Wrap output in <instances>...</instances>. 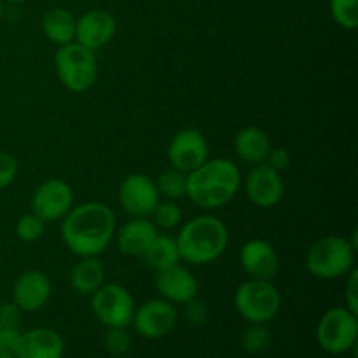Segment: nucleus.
Segmentation results:
<instances>
[{
	"label": "nucleus",
	"instance_id": "4468645a",
	"mask_svg": "<svg viewBox=\"0 0 358 358\" xmlns=\"http://www.w3.org/2000/svg\"><path fill=\"white\" fill-rule=\"evenodd\" d=\"M154 285H156L161 299L168 301L171 304L189 303V301L196 299L199 290L196 276L187 268L180 266V262L166 269H161V271H156Z\"/></svg>",
	"mask_w": 358,
	"mask_h": 358
},
{
	"label": "nucleus",
	"instance_id": "412c9836",
	"mask_svg": "<svg viewBox=\"0 0 358 358\" xmlns=\"http://www.w3.org/2000/svg\"><path fill=\"white\" fill-rule=\"evenodd\" d=\"M105 283V268L98 257H80L70 271V285L80 296H91Z\"/></svg>",
	"mask_w": 358,
	"mask_h": 358
},
{
	"label": "nucleus",
	"instance_id": "a878e982",
	"mask_svg": "<svg viewBox=\"0 0 358 358\" xmlns=\"http://www.w3.org/2000/svg\"><path fill=\"white\" fill-rule=\"evenodd\" d=\"M331 14L339 27L355 30L358 27V0H331Z\"/></svg>",
	"mask_w": 358,
	"mask_h": 358
},
{
	"label": "nucleus",
	"instance_id": "9b49d317",
	"mask_svg": "<svg viewBox=\"0 0 358 358\" xmlns=\"http://www.w3.org/2000/svg\"><path fill=\"white\" fill-rule=\"evenodd\" d=\"M161 201L156 182L143 173H131L119 185V203L131 217L150 219L154 208Z\"/></svg>",
	"mask_w": 358,
	"mask_h": 358
},
{
	"label": "nucleus",
	"instance_id": "c85d7f7f",
	"mask_svg": "<svg viewBox=\"0 0 358 358\" xmlns=\"http://www.w3.org/2000/svg\"><path fill=\"white\" fill-rule=\"evenodd\" d=\"M103 345L107 352L112 353V355H124L131 348V336H129V332L124 327L107 329Z\"/></svg>",
	"mask_w": 358,
	"mask_h": 358
},
{
	"label": "nucleus",
	"instance_id": "0eeeda50",
	"mask_svg": "<svg viewBox=\"0 0 358 358\" xmlns=\"http://www.w3.org/2000/svg\"><path fill=\"white\" fill-rule=\"evenodd\" d=\"M358 315L346 306L331 308L317 325V341L324 352L343 355L357 346Z\"/></svg>",
	"mask_w": 358,
	"mask_h": 358
},
{
	"label": "nucleus",
	"instance_id": "f704fd0d",
	"mask_svg": "<svg viewBox=\"0 0 358 358\" xmlns=\"http://www.w3.org/2000/svg\"><path fill=\"white\" fill-rule=\"evenodd\" d=\"M266 163L271 164L275 170L280 171V170H283V168L289 166L290 156L285 149H271V152H269L268 161H266Z\"/></svg>",
	"mask_w": 358,
	"mask_h": 358
},
{
	"label": "nucleus",
	"instance_id": "6ab92c4d",
	"mask_svg": "<svg viewBox=\"0 0 358 358\" xmlns=\"http://www.w3.org/2000/svg\"><path fill=\"white\" fill-rule=\"evenodd\" d=\"M156 224L145 217H133L117 233V247L124 255L142 257L157 236Z\"/></svg>",
	"mask_w": 358,
	"mask_h": 358
},
{
	"label": "nucleus",
	"instance_id": "72a5a7b5",
	"mask_svg": "<svg viewBox=\"0 0 358 358\" xmlns=\"http://www.w3.org/2000/svg\"><path fill=\"white\" fill-rule=\"evenodd\" d=\"M20 334V329L2 327V325H0V352H13Z\"/></svg>",
	"mask_w": 358,
	"mask_h": 358
},
{
	"label": "nucleus",
	"instance_id": "f257e3e1",
	"mask_svg": "<svg viewBox=\"0 0 358 358\" xmlns=\"http://www.w3.org/2000/svg\"><path fill=\"white\" fill-rule=\"evenodd\" d=\"M115 234V213L100 201L72 206L62 219V240L79 257H98Z\"/></svg>",
	"mask_w": 358,
	"mask_h": 358
},
{
	"label": "nucleus",
	"instance_id": "6e6552de",
	"mask_svg": "<svg viewBox=\"0 0 358 358\" xmlns=\"http://www.w3.org/2000/svg\"><path fill=\"white\" fill-rule=\"evenodd\" d=\"M91 310L100 324L107 329L131 325L135 315V299L126 287L119 283H103L91 294Z\"/></svg>",
	"mask_w": 358,
	"mask_h": 358
},
{
	"label": "nucleus",
	"instance_id": "7c9ffc66",
	"mask_svg": "<svg viewBox=\"0 0 358 358\" xmlns=\"http://www.w3.org/2000/svg\"><path fill=\"white\" fill-rule=\"evenodd\" d=\"M21 315L23 311L20 310L16 303H2L0 304V325L2 327H10V329H20L21 324Z\"/></svg>",
	"mask_w": 358,
	"mask_h": 358
},
{
	"label": "nucleus",
	"instance_id": "dca6fc26",
	"mask_svg": "<svg viewBox=\"0 0 358 358\" xmlns=\"http://www.w3.org/2000/svg\"><path fill=\"white\" fill-rule=\"evenodd\" d=\"M115 17L103 9H93L84 13L76 21V42L84 48L96 51L114 38Z\"/></svg>",
	"mask_w": 358,
	"mask_h": 358
},
{
	"label": "nucleus",
	"instance_id": "20e7f679",
	"mask_svg": "<svg viewBox=\"0 0 358 358\" xmlns=\"http://www.w3.org/2000/svg\"><path fill=\"white\" fill-rule=\"evenodd\" d=\"M357 243L345 236H324L306 254V269L318 280H338L355 268Z\"/></svg>",
	"mask_w": 358,
	"mask_h": 358
},
{
	"label": "nucleus",
	"instance_id": "393cba45",
	"mask_svg": "<svg viewBox=\"0 0 358 358\" xmlns=\"http://www.w3.org/2000/svg\"><path fill=\"white\" fill-rule=\"evenodd\" d=\"M273 336L269 331L268 324H252V327H248L243 332V338H241V346L247 353L252 355H259V353L266 352V350L271 346Z\"/></svg>",
	"mask_w": 358,
	"mask_h": 358
},
{
	"label": "nucleus",
	"instance_id": "aec40b11",
	"mask_svg": "<svg viewBox=\"0 0 358 358\" xmlns=\"http://www.w3.org/2000/svg\"><path fill=\"white\" fill-rule=\"evenodd\" d=\"M271 149L273 145L268 133L255 126L243 128L234 138V150L238 157L248 164L266 163Z\"/></svg>",
	"mask_w": 358,
	"mask_h": 358
},
{
	"label": "nucleus",
	"instance_id": "9d476101",
	"mask_svg": "<svg viewBox=\"0 0 358 358\" xmlns=\"http://www.w3.org/2000/svg\"><path fill=\"white\" fill-rule=\"evenodd\" d=\"M178 320L175 304L164 299H150L135 308L131 325L143 339H161L170 334Z\"/></svg>",
	"mask_w": 358,
	"mask_h": 358
},
{
	"label": "nucleus",
	"instance_id": "b1692460",
	"mask_svg": "<svg viewBox=\"0 0 358 358\" xmlns=\"http://www.w3.org/2000/svg\"><path fill=\"white\" fill-rule=\"evenodd\" d=\"M156 187L159 196L171 199V201H177V199L184 198L187 194V173L175 170V168L163 171L157 177Z\"/></svg>",
	"mask_w": 358,
	"mask_h": 358
},
{
	"label": "nucleus",
	"instance_id": "2f4dec72",
	"mask_svg": "<svg viewBox=\"0 0 358 358\" xmlns=\"http://www.w3.org/2000/svg\"><path fill=\"white\" fill-rule=\"evenodd\" d=\"M345 306L358 315V271L355 268L348 273V282L345 290Z\"/></svg>",
	"mask_w": 358,
	"mask_h": 358
},
{
	"label": "nucleus",
	"instance_id": "473e14b6",
	"mask_svg": "<svg viewBox=\"0 0 358 358\" xmlns=\"http://www.w3.org/2000/svg\"><path fill=\"white\" fill-rule=\"evenodd\" d=\"M185 318H187L189 324L201 325L208 318V310H206V306L203 303L192 299L189 303H185Z\"/></svg>",
	"mask_w": 358,
	"mask_h": 358
},
{
	"label": "nucleus",
	"instance_id": "c9c22d12",
	"mask_svg": "<svg viewBox=\"0 0 358 358\" xmlns=\"http://www.w3.org/2000/svg\"><path fill=\"white\" fill-rule=\"evenodd\" d=\"M0 358H16L13 352H0Z\"/></svg>",
	"mask_w": 358,
	"mask_h": 358
},
{
	"label": "nucleus",
	"instance_id": "423d86ee",
	"mask_svg": "<svg viewBox=\"0 0 358 358\" xmlns=\"http://www.w3.org/2000/svg\"><path fill=\"white\" fill-rule=\"evenodd\" d=\"M234 306L250 324H269L280 313L282 296L271 282L248 278L234 292Z\"/></svg>",
	"mask_w": 358,
	"mask_h": 358
},
{
	"label": "nucleus",
	"instance_id": "c756f323",
	"mask_svg": "<svg viewBox=\"0 0 358 358\" xmlns=\"http://www.w3.org/2000/svg\"><path fill=\"white\" fill-rule=\"evenodd\" d=\"M17 175V161L6 150H0V189L9 187Z\"/></svg>",
	"mask_w": 358,
	"mask_h": 358
},
{
	"label": "nucleus",
	"instance_id": "39448f33",
	"mask_svg": "<svg viewBox=\"0 0 358 358\" xmlns=\"http://www.w3.org/2000/svg\"><path fill=\"white\" fill-rule=\"evenodd\" d=\"M56 72L63 86L72 93H84L91 90L98 79V62L94 51L77 44L59 45L55 56Z\"/></svg>",
	"mask_w": 358,
	"mask_h": 358
},
{
	"label": "nucleus",
	"instance_id": "7ed1b4c3",
	"mask_svg": "<svg viewBox=\"0 0 358 358\" xmlns=\"http://www.w3.org/2000/svg\"><path fill=\"white\" fill-rule=\"evenodd\" d=\"M175 241L180 261L203 266L217 261L226 252L229 233L219 217L199 215L182 226Z\"/></svg>",
	"mask_w": 358,
	"mask_h": 358
},
{
	"label": "nucleus",
	"instance_id": "5701e85b",
	"mask_svg": "<svg viewBox=\"0 0 358 358\" xmlns=\"http://www.w3.org/2000/svg\"><path fill=\"white\" fill-rule=\"evenodd\" d=\"M143 262L154 271H161L170 266H175L180 262V254L175 238L166 236V234H157L150 247L147 248L145 254L142 255Z\"/></svg>",
	"mask_w": 358,
	"mask_h": 358
},
{
	"label": "nucleus",
	"instance_id": "e433bc0d",
	"mask_svg": "<svg viewBox=\"0 0 358 358\" xmlns=\"http://www.w3.org/2000/svg\"><path fill=\"white\" fill-rule=\"evenodd\" d=\"M2 2H7V3H23V2H27V0H2Z\"/></svg>",
	"mask_w": 358,
	"mask_h": 358
},
{
	"label": "nucleus",
	"instance_id": "1a4fd4ad",
	"mask_svg": "<svg viewBox=\"0 0 358 358\" xmlns=\"http://www.w3.org/2000/svg\"><path fill=\"white\" fill-rule=\"evenodd\" d=\"M31 213L44 222H58L73 206V191L62 178L42 182L31 194Z\"/></svg>",
	"mask_w": 358,
	"mask_h": 358
},
{
	"label": "nucleus",
	"instance_id": "bb28decb",
	"mask_svg": "<svg viewBox=\"0 0 358 358\" xmlns=\"http://www.w3.org/2000/svg\"><path fill=\"white\" fill-rule=\"evenodd\" d=\"M152 222L156 227H163V229H175L178 224L182 222V210L171 199L166 201H159L152 212Z\"/></svg>",
	"mask_w": 358,
	"mask_h": 358
},
{
	"label": "nucleus",
	"instance_id": "cd10ccee",
	"mask_svg": "<svg viewBox=\"0 0 358 358\" xmlns=\"http://www.w3.org/2000/svg\"><path fill=\"white\" fill-rule=\"evenodd\" d=\"M45 231V222L37 217L35 213H27V215L20 217L16 222V236L24 243H34V241L41 240L42 234Z\"/></svg>",
	"mask_w": 358,
	"mask_h": 358
},
{
	"label": "nucleus",
	"instance_id": "4c0bfd02",
	"mask_svg": "<svg viewBox=\"0 0 358 358\" xmlns=\"http://www.w3.org/2000/svg\"><path fill=\"white\" fill-rule=\"evenodd\" d=\"M2 9H3V2L0 0V16H2Z\"/></svg>",
	"mask_w": 358,
	"mask_h": 358
},
{
	"label": "nucleus",
	"instance_id": "f8f14e48",
	"mask_svg": "<svg viewBox=\"0 0 358 358\" xmlns=\"http://www.w3.org/2000/svg\"><path fill=\"white\" fill-rule=\"evenodd\" d=\"M208 159V142L199 129L185 128L175 133L168 145V161L171 168L191 173Z\"/></svg>",
	"mask_w": 358,
	"mask_h": 358
},
{
	"label": "nucleus",
	"instance_id": "4be33fe9",
	"mask_svg": "<svg viewBox=\"0 0 358 358\" xmlns=\"http://www.w3.org/2000/svg\"><path fill=\"white\" fill-rule=\"evenodd\" d=\"M76 21L77 17L70 10L56 7L44 14L42 30L49 41L58 45H65L76 41Z\"/></svg>",
	"mask_w": 358,
	"mask_h": 358
},
{
	"label": "nucleus",
	"instance_id": "f03ea898",
	"mask_svg": "<svg viewBox=\"0 0 358 358\" xmlns=\"http://www.w3.org/2000/svg\"><path fill=\"white\" fill-rule=\"evenodd\" d=\"M241 184L240 168L227 157L206 159L187 173V198L201 210L222 208L236 196Z\"/></svg>",
	"mask_w": 358,
	"mask_h": 358
},
{
	"label": "nucleus",
	"instance_id": "a211bd4d",
	"mask_svg": "<svg viewBox=\"0 0 358 358\" xmlns=\"http://www.w3.org/2000/svg\"><path fill=\"white\" fill-rule=\"evenodd\" d=\"M13 353L16 358H63L65 341L52 329L37 327L21 332Z\"/></svg>",
	"mask_w": 358,
	"mask_h": 358
},
{
	"label": "nucleus",
	"instance_id": "ddd939ff",
	"mask_svg": "<svg viewBox=\"0 0 358 358\" xmlns=\"http://www.w3.org/2000/svg\"><path fill=\"white\" fill-rule=\"evenodd\" d=\"M248 199L259 208H273L283 198V178L278 170L268 163L254 164L245 184Z\"/></svg>",
	"mask_w": 358,
	"mask_h": 358
},
{
	"label": "nucleus",
	"instance_id": "f3484780",
	"mask_svg": "<svg viewBox=\"0 0 358 358\" xmlns=\"http://www.w3.org/2000/svg\"><path fill=\"white\" fill-rule=\"evenodd\" d=\"M240 264L248 278L271 282L280 269V259L269 241L250 240L241 247Z\"/></svg>",
	"mask_w": 358,
	"mask_h": 358
},
{
	"label": "nucleus",
	"instance_id": "2eb2a0df",
	"mask_svg": "<svg viewBox=\"0 0 358 358\" xmlns=\"http://www.w3.org/2000/svg\"><path fill=\"white\" fill-rule=\"evenodd\" d=\"M52 294V283L45 273L30 269L17 276L13 287V303L20 306L23 313H34L49 303Z\"/></svg>",
	"mask_w": 358,
	"mask_h": 358
}]
</instances>
